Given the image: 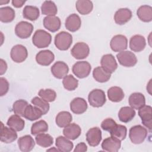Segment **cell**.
Here are the masks:
<instances>
[{"instance_id": "obj_1", "label": "cell", "mask_w": 152, "mask_h": 152, "mask_svg": "<svg viewBox=\"0 0 152 152\" xmlns=\"http://www.w3.org/2000/svg\"><path fill=\"white\" fill-rule=\"evenodd\" d=\"M52 36L44 30H37L32 37L33 44L38 48H45L50 44Z\"/></svg>"}, {"instance_id": "obj_2", "label": "cell", "mask_w": 152, "mask_h": 152, "mask_svg": "<svg viewBox=\"0 0 152 152\" xmlns=\"http://www.w3.org/2000/svg\"><path fill=\"white\" fill-rule=\"evenodd\" d=\"M147 129L145 127L140 125H137L130 128L129 137L133 144H140L144 141L147 136Z\"/></svg>"}, {"instance_id": "obj_3", "label": "cell", "mask_w": 152, "mask_h": 152, "mask_svg": "<svg viewBox=\"0 0 152 152\" xmlns=\"http://www.w3.org/2000/svg\"><path fill=\"white\" fill-rule=\"evenodd\" d=\"M54 43L59 50H66L70 48L72 43V36L66 31H61L56 34Z\"/></svg>"}, {"instance_id": "obj_4", "label": "cell", "mask_w": 152, "mask_h": 152, "mask_svg": "<svg viewBox=\"0 0 152 152\" xmlns=\"http://www.w3.org/2000/svg\"><path fill=\"white\" fill-rule=\"evenodd\" d=\"M88 100L90 104L94 107H102L106 101L105 93L101 89H94L89 93Z\"/></svg>"}, {"instance_id": "obj_5", "label": "cell", "mask_w": 152, "mask_h": 152, "mask_svg": "<svg viewBox=\"0 0 152 152\" xmlns=\"http://www.w3.org/2000/svg\"><path fill=\"white\" fill-rule=\"evenodd\" d=\"M116 58L119 63L125 67L134 66L137 62L135 55L129 50H124L119 52L116 55Z\"/></svg>"}, {"instance_id": "obj_6", "label": "cell", "mask_w": 152, "mask_h": 152, "mask_svg": "<svg viewBox=\"0 0 152 152\" xmlns=\"http://www.w3.org/2000/svg\"><path fill=\"white\" fill-rule=\"evenodd\" d=\"M91 69V65L87 61H78L73 65L72 68L74 75L79 78H84L88 76Z\"/></svg>"}, {"instance_id": "obj_7", "label": "cell", "mask_w": 152, "mask_h": 152, "mask_svg": "<svg viewBox=\"0 0 152 152\" xmlns=\"http://www.w3.org/2000/svg\"><path fill=\"white\" fill-rule=\"evenodd\" d=\"M33 30V26L32 24L22 21L17 24L15 27V34L21 39L28 38Z\"/></svg>"}, {"instance_id": "obj_8", "label": "cell", "mask_w": 152, "mask_h": 152, "mask_svg": "<svg viewBox=\"0 0 152 152\" xmlns=\"http://www.w3.org/2000/svg\"><path fill=\"white\" fill-rule=\"evenodd\" d=\"M11 58L13 61L17 63L24 62L28 56V52L25 46L22 45H16L14 46L10 53Z\"/></svg>"}, {"instance_id": "obj_9", "label": "cell", "mask_w": 152, "mask_h": 152, "mask_svg": "<svg viewBox=\"0 0 152 152\" xmlns=\"http://www.w3.org/2000/svg\"><path fill=\"white\" fill-rule=\"evenodd\" d=\"M90 52V49L87 44L84 42H78L71 49L72 56L77 59H83L87 58Z\"/></svg>"}, {"instance_id": "obj_10", "label": "cell", "mask_w": 152, "mask_h": 152, "mask_svg": "<svg viewBox=\"0 0 152 152\" xmlns=\"http://www.w3.org/2000/svg\"><path fill=\"white\" fill-rule=\"evenodd\" d=\"M111 49L116 52L124 51L127 48L128 39L126 36L122 34H117L114 36L110 42Z\"/></svg>"}, {"instance_id": "obj_11", "label": "cell", "mask_w": 152, "mask_h": 152, "mask_svg": "<svg viewBox=\"0 0 152 152\" xmlns=\"http://www.w3.org/2000/svg\"><path fill=\"white\" fill-rule=\"evenodd\" d=\"M152 108L150 106L144 105L138 109V114L141 119L142 124L148 128L150 132L151 130L152 125Z\"/></svg>"}, {"instance_id": "obj_12", "label": "cell", "mask_w": 152, "mask_h": 152, "mask_svg": "<svg viewBox=\"0 0 152 152\" xmlns=\"http://www.w3.org/2000/svg\"><path fill=\"white\" fill-rule=\"evenodd\" d=\"M86 140L91 147L97 146L102 140V131L99 127L90 128L86 133Z\"/></svg>"}, {"instance_id": "obj_13", "label": "cell", "mask_w": 152, "mask_h": 152, "mask_svg": "<svg viewBox=\"0 0 152 152\" xmlns=\"http://www.w3.org/2000/svg\"><path fill=\"white\" fill-rule=\"evenodd\" d=\"M52 75L58 79H62L67 75L69 71L68 65L63 61L56 62L50 68Z\"/></svg>"}, {"instance_id": "obj_14", "label": "cell", "mask_w": 152, "mask_h": 152, "mask_svg": "<svg viewBox=\"0 0 152 152\" xmlns=\"http://www.w3.org/2000/svg\"><path fill=\"white\" fill-rule=\"evenodd\" d=\"M55 59L53 53L50 50H43L39 52L36 56L37 63L40 65L48 66Z\"/></svg>"}, {"instance_id": "obj_15", "label": "cell", "mask_w": 152, "mask_h": 152, "mask_svg": "<svg viewBox=\"0 0 152 152\" xmlns=\"http://www.w3.org/2000/svg\"><path fill=\"white\" fill-rule=\"evenodd\" d=\"M102 66L110 74L113 73L118 68V64L115 57L112 54L104 55L100 61Z\"/></svg>"}, {"instance_id": "obj_16", "label": "cell", "mask_w": 152, "mask_h": 152, "mask_svg": "<svg viewBox=\"0 0 152 152\" xmlns=\"http://www.w3.org/2000/svg\"><path fill=\"white\" fill-rule=\"evenodd\" d=\"M121 141L119 140L110 137L105 138L102 143V148L103 150L109 152L118 151L121 146Z\"/></svg>"}, {"instance_id": "obj_17", "label": "cell", "mask_w": 152, "mask_h": 152, "mask_svg": "<svg viewBox=\"0 0 152 152\" xmlns=\"http://www.w3.org/2000/svg\"><path fill=\"white\" fill-rule=\"evenodd\" d=\"M17 138V134L16 131L11 128L4 126L2 122H1V141L8 144L12 142Z\"/></svg>"}, {"instance_id": "obj_18", "label": "cell", "mask_w": 152, "mask_h": 152, "mask_svg": "<svg viewBox=\"0 0 152 152\" xmlns=\"http://www.w3.org/2000/svg\"><path fill=\"white\" fill-rule=\"evenodd\" d=\"M87 103L81 97L74 98L70 103L71 110L75 114L80 115L84 113L87 109Z\"/></svg>"}, {"instance_id": "obj_19", "label": "cell", "mask_w": 152, "mask_h": 152, "mask_svg": "<svg viewBox=\"0 0 152 152\" xmlns=\"http://www.w3.org/2000/svg\"><path fill=\"white\" fill-rule=\"evenodd\" d=\"M132 17L131 11L126 8L117 10L114 15V20L117 24L123 25L128 22Z\"/></svg>"}, {"instance_id": "obj_20", "label": "cell", "mask_w": 152, "mask_h": 152, "mask_svg": "<svg viewBox=\"0 0 152 152\" xmlns=\"http://www.w3.org/2000/svg\"><path fill=\"white\" fill-rule=\"evenodd\" d=\"M146 45L145 39L144 36L136 34L132 36L129 40V48L131 50L139 52L144 49Z\"/></svg>"}, {"instance_id": "obj_21", "label": "cell", "mask_w": 152, "mask_h": 152, "mask_svg": "<svg viewBox=\"0 0 152 152\" xmlns=\"http://www.w3.org/2000/svg\"><path fill=\"white\" fill-rule=\"evenodd\" d=\"M81 133V129L80 126L75 123L69 124L64 127L63 134L69 140H74L77 139Z\"/></svg>"}, {"instance_id": "obj_22", "label": "cell", "mask_w": 152, "mask_h": 152, "mask_svg": "<svg viewBox=\"0 0 152 152\" xmlns=\"http://www.w3.org/2000/svg\"><path fill=\"white\" fill-rule=\"evenodd\" d=\"M81 25V18L77 14L74 13L69 15L65 20V27L68 30L71 32H75L77 31L80 28Z\"/></svg>"}, {"instance_id": "obj_23", "label": "cell", "mask_w": 152, "mask_h": 152, "mask_svg": "<svg viewBox=\"0 0 152 152\" xmlns=\"http://www.w3.org/2000/svg\"><path fill=\"white\" fill-rule=\"evenodd\" d=\"M43 23L45 28L51 32H55L59 30L61 25L60 18L56 16L45 17Z\"/></svg>"}, {"instance_id": "obj_24", "label": "cell", "mask_w": 152, "mask_h": 152, "mask_svg": "<svg viewBox=\"0 0 152 152\" xmlns=\"http://www.w3.org/2000/svg\"><path fill=\"white\" fill-rule=\"evenodd\" d=\"M18 145L21 151L28 152L33 149L35 145V142L31 136L30 135H26L19 138L18 140Z\"/></svg>"}, {"instance_id": "obj_25", "label": "cell", "mask_w": 152, "mask_h": 152, "mask_svg": "<svg viewBox=\"0 0 152 152\" xmlns=\"http://www.w3.org/2000/svg\"><path fill=\"white\" fill-rule=\"evenodd\" d=\"M129 104L134 109H139L145 104V99L144 96L141 93H132L128 99Z\"/></svg>"}, {"instance_id": "obj_26", "label": "cell", "mask_w": 152, "mask_h": 152, "mask_svg": "<svg viewBox=\"0 0 152 152\" xmlns=\"http://www.w3.org/2000/svg\"><path fill=\"white\" fill-rule=\"evenodd\" d=\"M137 14L141 21L145 23L150 22L152 20V8L147 5H141L137 10Z\"/></svg>"}, {"instance_id": "obj_27", "label": "cell", "mask_w": 152, "mask_h": 152, "mask_svg": "<svg viewBox=\"0 0 152 152\" xmlns=\"http://www.w3.org/2000/svg\"><path fill=\"white\" fill-rule=\"evenodd\" d=\"M42 115L43 113L39 108L35 106H32L29 104L26 107L24 113V117L30 121H33L39 119Z\"/></svg>"}, {"instance_id": "obj_28", "label": "cell", "mask_w": 152, "mask_h": 152, "mask_svg": "<svg viewBox=\"0 0 152 152\" xmlns=\"http://www.w3.org/2000/svg\"><path fill=\"white\" fill-rule=\"evenodd\" d=\"M135 111L131 107L124 106L121 108L118 112V118L120 121L127 123L130 122L135 116Z\"/></svg>"}, {"instance_id": "obj_29", "label": "cell", "mask_w": 152, "mask_h": 152, "mask_svg": "<svg viewBox=\"0 0 152 152\" xmlns=\"http://www.w3.org/2000/svg\"><path fill=\"white\" fill-rule=\"evenodd\" d=\"M7 124L15 131H21L24 128L25 122L20 116L15 114L11 115L8 118Z\"/></svg>"}, {"instance_id": "obj_30", "label": "cell", "mask_w": 152, "mask_h": 152, "mask_svg": "<svg viewBox=\"0 0 152 152\" xmlns=\"http://www.w3.org/2000/svg\"><path fill=\"white\" fill-rule=\"evenodd\" d=\"M55 144L58 150L62 152L71 151L74 147L73 143L68 138L63 136H59L56 138Z\"/></svg>"}, {"instance_id": "obj_31", "label": "cell", "mask_w": 152, "mask_h": 152, "mask_svg": "<svg viewBox=\"0 0 152 152\" xmlns=\"http://www.w3.org/2000/svg\"><path fill=\"white\" fill-rule=\"evenodd\" d=\"M93 77L99 83L107 82L111 77V74L106 71L102 66H97L93 69Z\"/></svg>"}, {"instance_id": "obj_32", "label": "cell", "mask_w": 152, "mask_h": 152, "mask_svg": "<svg viewBox=\"0 0 152 152\" xmlns=\"http://www.w3.org/2000/svg\"><path fill=\"white\" fill-rule=\"evenodd\" d=\"M23 17L30 21L36 20L40 15L39 10L37 7L26 5L23 10Z\"/></svg>"}, {"instance_id": "obj_33", "label": "cell", "mask_w": 152, "mask_h": 152, "mask_svg": "<svg viewBox=\"0 0 152 152\" xmlns=\"http://www.w3.org/2000/svg\"><path fill=\"white\" fill-rule=\"evenodd\" d=\"M124 96L125 94L122 89L119 87H112L107 90L108 98L113 102H119L122 101Z\"/></svg>"}, {"instance_id": "obj_34", "label": "cell", "mask_w": 152, "mask_h": 152, "mask_svg": "<svg viewBox=\"0 0 152 152\" xmlns=\"http://www.w3.org/2000/svg\"><path fill=\"white\" fill-rule=\"evenodd\" d=\"M72 120L71 114L67 111H62L58 113L56 116V124L60 128H64L69 124Z\"/></svg>"}, {"instance_id": "obj_35", "label": "cell", "mask_w": 152, "mask_h": 152, "mask_svg": "<svg viewBox=\"0 0 152 152\" xmlns=\"http://www.w3.org/2000/svg\"><path fill=\"white\" fill-rule=\"evenodd\" d=\"M76 9L82 15H87L91 12L93 8V4L89 0H78L75 4Z\"/></svg>"}, {"instance_id": "obj_36", "label": "cell", "mask_w": 152, "mask_h": 152, "mask_svg": "<svg viewBox=\"0 0 152 152\" xmlns=\"http://www.w3.org/2000/svg\"><path fill=\"white\" fill-rule=\"evenodd\" d=\"M15 16V11L11 7H4L0 8V20L1 22L10 23L14 20Z\"/></svg>"}, {"instance_id": "obj_37", "label": "cell", "mask_w": 152, "mask_h": 152, "mask_svg": "<svg viewBox=\"0 0 152 152\" xmlns=\"http://www.w3.org/2000/svg\"><path fill=\"white\" fill-rule=\"evenodd\" d=\"M42 13L48 16H55L57 14L58 9L55 4L51 1H45L41 6Z\"/></svg>"}, {"instance_id": "obj_38", "label": "cell", "mask_w": 152, "mask_h": 152, "mask_svg": "<svg viewBox=\"0 0 152 152\" xmlns=\"http://www.w3.org/2000/svg\"><path fill=\"white\" fill-rule=\"evenodd\" d=\"M35 140L37 145L42 147H49L53 143V138L48 134H39L35 137Z\"/></svg>"}, {"instance_id": "obj_39", "label": "cell", "mask_w": 152, "mask_h": 152, "mask_svg": "<svg viewBox=\"0 0 152 152\" xmlns=\"http://www.w3.org/2000/svg\"><path fill=\"white\" fill-rule=\"evenodd\" d=\"M48 125L44 120H40L33 124L31 127V133L33 135L45 133L48 130Z\"/></svg>"}, {"instance_id": "obj_40", "label": "cell", "mask_w": 152, "mask_h": 152, "mask_svg": "<svg viewBox=\"0 0 152 152\" xmlns=\"http://www.w3.org/2000/svg\"><path fill=\"white\" fill-rule=\"evenodd\" d=\"M111 137L116 138L120 141L125 140L126 137L127 129L126 127L122 125H116V126L110 132Z\"/></svg>"}, {"instance_id": "obj_41", "label": "cell", "mask_w": 152, "mask_h": 152, "mask_svg": "<svg viewBox=\"0 0 152 152\" xmlns=\"http://www.w3.org/2000/svg\"><path fill=\"white\" fill-rule=\"evenodd\" d=\"M28 105L27 101L23 99L16 100L12 106V110L14 113L20 116L24 117V113L26 107Z\"/></svg>"}, {"instance_id": "obj_42", "label": "cell", "mask_w": 152, "mask_h": 152, "mask_svg": "<svg viewBox=\"0 0 152 152\" xmlns=\"http://www.w3.org/2000/svg\"><path fill=\"white\" fill-rule=\"evenodd\" d=\"M64 88L68 91H72L76 89L78 85V81L71 74L65 76L62 81Z\"/></svg>"}, {"instance_id": "obj_43", "label": "cell", "mask_w": 152, "mask_h": 152, "mask_svg": "<svg viewBox=\"0 0 152 152\" xmlns=\"http://www.w3.org/2000/svg\"><path fill=\"white\" fill-rule=\"evenodd\" d=\"M31 103L39 108L43 113V115L46 114L49 110L50 106L48 102L39 97H34L31 101Z\"/></svg>"}, {"instance_id": "obj_44", "label": "cell", "mask_w": 152, "mask_h": 152, "mask_svg": "<svg viewBox=\"0 0 152 152\" xmlns=\"http://www.w3.org/2000/svg\"><path fill=\"white\" fill-rule=\"evenodd\" d=\"M39 96L48 102H53L56 97V92L52 89H40L38 93Z\"/></svg>"}, {"instance_id": "obj_45", "label": "cell", "mask_w": 152, "mask_h": 152, "mask_svg": "<svg viewBox=\"0 0 152 152\" xmlns=\"http://www.w3.org/2000/svg\"><path fill=\"white\" fill-rule=\"evenodd\" d=\"M117 125L116 122L112 118H106L103 120L101 124V128L106 131L110 132Z\"/></svg>"}, {"instance_id": "obj_46", "label": "cell", "mask_w": 152, "mask_h": 152, "mask_svg": "<svg viewBox=\"0 0 152 152\" xmlns=\"http://www.w3.org/2000/svg\"><path fill=\"white\" fill-rule=\"evenodd\" d=\"M9 83L4 77L0 78V96H3L7 93L9 90Z\"/></svg>"}, {"instance_id": "obj_47", "label": "cell", "mask_w": 152, "mask_h": 152, "mask_svg": "<svg viewBox=\"0 0 152 152\" xmlns=\"http://www.w3.org/2000/svg\"><path fill=\"white\" fill-rule=\"evenodd\" d=\"M87 150V145L84 142H81L78 143L75 149L74 150V152H84L86 151Z\"/></svg>"}, {"instance_id": "obj_48", "label": "cell", "mask_w": 152, "mask_h": 152, "mask_svg": "<svg viewBox=\"0 0 152 152\" xmlns=\"http://www.w3.org/2000/svg\"><path fill=\"white\" fill-rule=\"evenodd\" d=\"M0 65H1V67H0V74L2 75L4 74L7 69V64L6 63V62L2 59H0Z\"/></svg>"}, {"instance_id": "obj_49", "label": "cell", "mask_w": 152, "mask_h": 152, "mask_svg": "<svg viewBox=\"0 0 152 152\" xmlns=\"http://www.w3.org/2000/svg\"><path fill=\"white\" fill-rule=\"evenodd\" d=\"M26 1H21V0H12V4L15 8H21L25 4Z\"/></svg>"}]
</instances>
